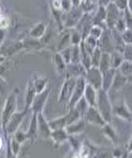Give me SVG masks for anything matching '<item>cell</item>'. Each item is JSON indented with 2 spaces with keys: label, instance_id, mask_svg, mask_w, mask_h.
<instances>
[{
  "label": "cell",
  "instance_id": "cell-1",
  "mask_svg": "<svg viewBox=\"0 0 132 158\" xmlns=\"http://www.w3.org/2000/svg\"><path fill=\"white\" fill-rule=\"evenodd\" d=\"M96 109L99 111L101 116L103 117L106 122H111L112 119V103L110 98L109 96V92L104 91L103 89L97 90V98H96Z\"/></svg>",
  "mask_w": 132,
  "mask_h": 158
},
{
  "label": "cell",
  "instance_id": "cell-2",
  "mask_svg": "<svg viewBox=\"0 0 132 158\" xmlns=\"http://www.w3.org/2000/svg\"><path fill=\"white\" fill-rule=\"evenodd\" d=\"M18 95H19V89L16 87L7 96V98L5 99V103H4V106L1 111V119H2V127L3 128L5 127L9 118L11 117V114L15 111H17Z\"/></svg>",
  "mask_w": 132,
  "mask_h": 158
},
{
  "label": "cell",
  "instance_id": "cell-3",
  "mask_svg": "<svg viewBox=\"0 0 132 158\" xmlns=\"http://www.w3.org/2000/svg\"><path fill=\"white\" fill-rule=\"evenodd\" d=\"M28 111L29 110H27V109H24L23 111H15L11 114V117L9 118L8 122L6 123L5 127L3 128V131L6 135H11L17 129L20 128V126H21L24 118L27 114Z\"/></svg>",
  "mask_w": 132,
  "mask_h": 158
},
{
  "label": "cell",
  "instance_id": "cell-4",
  "mask_svg": "<svg viewBox=\"0 0 132 158\" xmlns=\"http://www.w3.org/2000/svg\"><path fill=\"white\" fill-rule=\"evenodd\" d=\"M51 93V88L49 86L43 90L42 92L37 93L32 100V103L29 108V111H31V113H41L43 112V109L46 107V104L47 102V99L49 98V95Z\"/></svg>",
  "mask_w": 132,
  "mask_h": 158
},
{
  "label": "cell",
  "instance_id": "cell-5",
  "mask_svg": "<svg viewBox=\"0 0 132 158\" xmlns=\"http://www.w3.org/2000/svg\"><path fill=\"white\" fill-rule=\"evenodd\" d=\"M85 85H86V80H85L84 76H78V77H77L74 90H73V93L71 95V98H69L68 102H67V109L74 107L76 105V103L83 97Z\"/></svg>",
  "mask_w": 132,
  "mask_h": 158
},
{
  "label": "cell",
  "instance_id": "cell-6",
  "mask_svg": "<svg viewBox=\"0 0 132 158\" xmlns=\"http://www.w3.org/2000/svg\"><path fill=\"white\" fill-rule=\"evenodd\" d=\"M84 78L88 84L92 85L96 90L101 89L102 86V72L97 66H91L85 72Z\"/></svg>",
  "mask_w": 132,
  "mask_h": 158
},
{
  "label": "cell",
  "instance_id": "cell-7",
  "mask_svg": "<svg viewBox=\"0 0 132 158\" xmlns=\"http://www.w3.org/2000/svg\"><path fill=\"white\" fill-rule=\"evenodd\" d=\"M106 20L105 27L109 30H112L115 27V24L122 15V10H120L112 1L106 7Z\"/></svg>",
  "mask_w": 132,
  "mask_h": 158
},
{
  "label": "cell",
  "instance_id": "cell-8",
  "mask_svg": "<svg viewBox=\"0 0 132 158\" xmlns=\"http://www.w3.org/2000/svg\"><path fill=\"white\" fill-rule=\"evenodd\" d=\"M76 79L74 77H68L65 79V81H63L62 88H61V92L60 95H58V102L60 103H64V102H68L69 98H71V95L73 93V90H74L75 84H76Z\"/></svg>",
  "mask_w": 132,
  "mask_h": 158
},
{
  "label": "cell",
  "instance_id": "cell-9",
  "mask_svg": "<svg viewBox=\"0 0 132 158\" xmlns=\"http://www.w3.org/2000/svg\"><path fill=\"white\" fill-rule=\"evenodd\" d=\"M83 118L86 121V123L95 125V126L100 127V128L102 126H104V124L106 123L103 117L101 116V114L99 113V111L96 109L95 106H89L88 107L85 114H84Z\"/></svg>",
  "mask_w": 132,
  "mask_h": 158
},
{
  "label": "cell",
  "instance_id": "cell-10",
  "mask_svg": "<svg viewBox=\"0 0 132 158\" xmlns=\"http://www.w3.org/2000/svg\"><path fill=\"white\" fill-rule=\"evenodd\" d=\"M112 114L129 123L132 120V113L126 102H121L115 105H112Z\"/></svg>",
  "mask_w": 132,
  "mask_h": 158
},
{
  "label": "cell",
  "instance_id": "cell-11",
  "mask_svg": "<svg viewBox=\"0 0 132 158\" xmlns=\"http://www.w3.org/2000/svg\"><path fill=\"white\" fill-rule=\"evenodd\" d=\"M25 48L22 42H15V41H9V42H3L2 45L0 46V52L4 55L6 58L14 55L15 53L19 52Z\"/></svg>",
  "mask_w": 132,
  "mask_h": 158
},
{
  "label": "cell",
  "instance_id": "cell-12",
  "mask_svg": "<svg viewBox=\"0 0 132 158\" xmlns=\"http://www.w3.org/2000/svg\"><path fill=\"white\" fill-rule=\"evenodd\" d=\"M37 128H38V136L43 139H49L51 129L48 124V120L46 118L42 112L37 114Z\"/></svg>",
  "mask_w": 132,
  "mask_h": 158
},
{
  "label": "cell",
  "instance_id": "cell-13",
  "mask_svg": "<svg viewBox=\"0 0 132 158\" xmlns=\"http://www.w3.org/2000/svg\"><path fill=\"white\" fill-rule=\"evenodd\" d=\"M98 47L101 48L102 51L105 52H109L110 53L111 51L114 50L113 48V45H112V40H111V34H110V30L107 28L105 27L103 33H102L100 39L98 40Z\"/></svg>",
  "mask_w": 132,
  "mask_h": 158
},
{
  "label": "cell",
  "instance_id": "cell-14",
  "mask_svg": "<svg viewBox=\"0 0 132 158\" xmlns=\"http://www.w3.org/2000/svg\"><path fill=\"white\" fill-rule=\"evenodd\" d=\"M129 81H130L129 78L124 76L123 74H121L119 71L116 69V72H115V75L113 78V81H112V84L110 86V90H111L113 92H118L125 87Z\"/></svg>",
  "mask_w": 132,
  "mask_h": 158
},
{
  "label": "cell",
  "instance_id": "cell-15",
  "mask_svg": "<svg viewBox=\"0 0 132 158\" xmlns=\"http://www.w3.org/2000/svg\"><path fill=\"white\" fill-rule=\"evenodd\" d=\"M85 128H86V121L84 120V118H80L77 121L67 125L65 127V130L69 135H78L83 134Z\"/></svg>",
  "mask_w": 132,
  "mask_h": 158
},
{
  "label": "cell",
  "instance_id": "cell-16",
  "mask_svg": "<svg viewBox=\"0 0 132 158\" xmlns=\"http://www.w3.org/2000/svg\"><path fill=\"white\" fill-rule=\"evenodd\" d=\"M85 72H86V69L80 63L79 64L70 63L66 65V70H65L66 78H68V77L77 78L78 76H84Z\"/></svg>",
  "mask_w": 132,
  "mask_h": 158
},
{
  "label": "cell",
  "instance_id": "cell-17",
  "mask_svg": "<svg viewBox=\"0 0 132 158\" xmlns=\"http://www.w3.org/2000/svg\"><path fill=\"white\" fill-rule=\"evenodd\" d=\"M30 80L32 81V84L34 86V89H35L36 93L42 92L47 87L48 83H49V81L47 78L40 76L37 73H33L32 76L30 77Z\"/></svg>",
  "mask_w": 132,
  "mask_h": 158
},
{
  "label": "cell",
  "instance_id": "cell-18",
  "mask_svg": "<svg viewBox=\"0 0 132 158\" xmlns=\"http://www.w3.org/2000/svg\"><path fill=\"white\" fill-rule=\"evenodd\" d=\"M69 135L67 134L65 128L64 129H58V130H52L50 133L49 139H52L53 142L57 146H60L66 141H68Z\"/></svg>",
  "mask_w": 132,
  "mask_h": 158
},
{
  "label": "cell",
  "instance_id": "cell-19",
  "mask_svg": "<svg viewBox=\"0 0 132 158\" xmlns=\"http://www.w3.org/2000/svg\"><path fill=\"white\" fill-rule=\"evenodd\" d=\"M83 98L89 106H95L96 98H97V90L95 88H94L92 85L88 84L86 82L84 93H83Z\"/></svg>",
  "mask_w": 132,
  "mask_h": 158
},
{
  "label": "cell",
  "instance_id": "cell-20",
  "mask_svg": "<svg viewBox=\"0 0 132 158\" xmlns=\"http://www.w3.org/2000/svg\"><path fill=\"white\" fill-rule=\"evenodd\" d=\"M116 72V69L113 68H110L104 72H102V86L101 89H103L106 92L110 91V88L112 84L113 81V78Z\"/></svg>",
  "mask_w": 132,
  "mask_h": 158
},
{
  "label": "cell",
  "instance_id": "cell-21",
  "mask_svg": "<svg viewBox=\"0 0 132 158\" xmlns=\"http://www.w3.org/2000/svg\"><path fill=\"white\" fill-rule=\"evenodd\" d=\"M46 32V25L43 22H39L35 24L31 30L29 31V36L34 40H40L45 36Z\"/></svg>",
  "mask_w": 132,
  "mask_h": 158
},
{
  "label": "cell",
  "instance_id": "cell-22",
  "mask_svg": "<svg viewBox=\"0 0 132 158\" xmlns=\"http://www.w3.org/2000/svg\"><path fill=\"white\" fill-rule=\"evenodd\" d=\"M27 135V140L34 141L38 138V128H37V114L32 113V116L29 122V127L26 132Z\"/></svg>",
  "mask_w": 132,
  "mask_h": 158
},
{
  "label": "cell",
  "instance_id": "cell-23",
  "mask_svg": "<svg viewBox=\"0 0 132 158\" xmlns=\"http://www.w3.org/2000/svg\"><path fill=\"white\" fill-rule=\"evenodd\" d=\"M36 91L34 89V86L32 84L31 80L29 79L26 84V95H25V109L29 110L30 105L32 103V100L36 95Z\"/></svg>",
  "mask_w": 132,
  "mask_h": 158
},
{
  "label": "cell",
  "instance_id": "cell-24",
  "mask_svg": "<svg viewBox=\"0 0 132 158\" xmlns=\"http://www.w3.org/2000/svg\"><path fill=\"white\" fill-rule=\"evenodd\" d=\"M79 50H80V64L84 66V68L87 70L89 67L92 66L91 63V53L86 49L83 44V40L79 44Z\"/></svg>",
  "mask_w": 132,
  "mask_h": 158
},
{
  "label": "cell",
  "instance_id": "cell-25",
  "mask_svg": "<svg viewBox=\"0 0 132 158\" xmlns=\"http://www.w3.org/2000/svg\"><path fill=\"white\" fill-rule=\"evenodd\" d=\"M101 129H102V133H103V135L107 138H109L110 141H112L113 143H116L117 141H118L119 136H118V135H117L115 129L110 124V122H106L104 124V126L101 127Z\"/></svg>",
  "mask_w": 132,
  "mask_h": 158
},
{
  "label": "cell",
  "instance_id": "cell-26",
  "mask_svg": "<svg viewBox=\"0 0 132 158\" xmlns=\"http://www.w3.org/2000/svg\"><path fill=\"white\" fill-rule=\"evenodd\" d=\"M97 67L100 69L101 72H104V71L111 68L110 67V54L109 52L102 51Z\"/></svg>",
  "mask_w": 132,
  "mask_h": 158
},
{
  "label": "cell",
  "instance_id": "cell-27",
  "mask_svg": "<svg viewBox=\"0 0 132 158\" xmlns=\"http://www.w3.org/2000/svg\"><path fill=\"white\" fill-rule=\"evenodd\" d=\"M106 7L104 6H98L95 16L93 19V25H97L102 27V25L105 24V20H106Z\"/></svg>",
  "mask_w": 132,
  "mask_h": 158
},
{
  "label": "cell",
  "instance_id": "cell-28",
  "mask_svg": "<svg viewBox=\"0 0 132 158\" xmlns=\"http://www.w3.org/2000/svg\"><path fill=\"white\" fill-rule=\"evenodd\" d=\"M54 64H55V68L58 74L62 75L65 73V70H66V64L63 61V59L62 58V56L60 55V53L57 52L54 55Z\"/></svg>",
  "mask_w": 132,
  "mask_h": 158
},
{
  "label": "cell",
  "instance_id": "cell-29",
  "mask_svg": "<svg viewBox=\"0 0 132 158\" xmlns=\"http://www.w3.org/2000/svg\"><path fill=\"white\" fill-rule=\"evenodd\" d=\"M49 127L52 130H58V129H64L66 127V118L65 114L58 118H55L48 121Z\"/></svg>",
  "mask_w": 132,
  "mask_h": 158
},
{
  "label": "cell",
  "instance_id": "cell-30",
  "mask_svg": "<svg viewBox=\"0 0 132 158\" xmlns=\"http://www.w3.org/2000/svg\"><path fill=\"white\" fill-rule=\"evenodd\" d=\"M110 54V67L113 69H117L124 61L123 55L121 52L116 50L111 51Z\"/></svg>",
  "mask_w": 132,
  "mask_h": 158
},
{
  "label": "cell",
  "instance_id": "cell-31",
  "mask_svg": "<svg viewBox=\"0 0 132 158\" xmlns=\"http://www.w3.org/2000/svg\"><path fill=\"white\" fill-rule=\"evenodd\" d=\"M117 70H118L119 72L121 74H123L124 76L131 79V75H132V62L131 61L124 60L122 62V64H120V66L117 68Z\"/></svg>",
  "mask_w": 132,
  "mask_h": 158
},
{
  "label": "cell",
  "instance_id": "cell-32",
  "mask_svg": "<svg viewBox=\"0 0 132 158\" xmlns=\"http://www.w3.org/2000/svg\"><path fill=\"white\" fill-rule=\"evenodd\" d=\"M81 117H80V114H78V112L74 108V107H72V108H68V111L67 113L65 114V118H66V126L73 123V122H75L77 121L78 119H79Z\"/></svg>",
  "mask_w": 132,
  "mask_h": 158
},
{
  "label": "cell",
  "instance_id": "cell-33",
  "mask_svg": "<svg viewBox=\"0 0 132 158\" xmlns=\"http://www.w3.org/2000/svg\"><path fill=\"white\" fill-rule=\"evenodd\" d=\"M8 142H9V145H10V151L12 152L13 157H17L20 153L22 144H20L18 141H16L15 139H14L13 136L8 138Z\"/></svg>",
  "mask_w": 132,
  "mask_h": 158
},
{
  "label": "cell",
  "instance_id": "cell-34",
  "mask_svg": "<svg viewBox=\"0 0 132 158\" xmlns=\"http://www.w3.org/2000/svg\"><path fill=\"white\" fill-rule=\"evenodd\" d=\"M82 35L79 31L73 27V31L70 32V43L71 46H78L82 41Z\"/></svg>",
  "mask_w": 132,
  "mask_h": 158
},
{
  "label": "cell",
  "instance_id": "cell-35",
  "mask_svg": "<svg viewBox=\"0 0 132 158\" xmlns=\"http://www.w3.org/2000/svg\"><path fill=\"white\" fill-rule=\"evenodd\" d=\"M103 31H104V27H100V26H97V25H93L90 27L89 33H88V35L94 37L96 40H99L100 37H101V35H102V33H103Z\"/></svg>",
  "mask_w": 132,
  "mask_h": 158
},
{
  "label": "cell",
  "instance_id": "cell-36",
  "mask_svg": "<svg viewBox=\"0 0 132 158\" xmlns=\"http://www.w3.org/2000/svg\"><path fill=\"white\" fill-rule=\"evenodd\" d=\"M71 63L79 64L80 63V50L78 46H71Z\"/></svg>",
  "mask_w": 132,
  "mask_h": 158
},
{
  "label": "cell",
  "instance_id": "cell-37",
  "mask_svg": "<svg viewBox=\"0 0 132 158\" xmlns=\"http://www.w3.org/2000/svg\"><path fill=\"white\" fill-rule=\"evenodd\" d=\"M88 107H89V105H88V103L86 102V100L84 99L83 97L78 100V102L76 103V105L74 106V108L78 112V114H80L81 118L84 117V114H85V112H86Z\"/></svg>",
  "mask_w": 132,
  "mask_h": 158
},
{
  "label": "cell",
  "instance_id": "cell-38",
  "mask_svg": "<svg viewBox=\"0 0 132 158\" xmlns=\"http://www.w3.org/2000/svg\"><path fill=\"white\" fill-rule=\"evenodd\" d=\"M102 54V50L101 48L97 46L91 53V63H92V66H97L99 60H100V57Z\"/></svg>",
  "mask_w": 132,
  "mask_h": 158
},
{
  "label": "cell",
  "instance_id": "cell-39",
  "mask_svg": "<svg viewBox=\"0 0 132 158\" xmlns=\"http://www.w3.org/2000/svg\"><path fill=\"white\" fill-rule=\"evenodd\" d=\"M12 136H13V138L15 139L16 141H18L20 144H24V143L27 140V135H26V133L25 132V131H23V130H21V129L19 128V129H17V130L14 132L12 135H11Z\"/></svg>",
  "mask_w": 132,
  "mask_h": 158
},
{
  "label": "cell",
  "instance_id": "cell-40",
  "mask_svg": "<svg viewBox=\"0 0 132 158\" xmlns=\"http://www.w3.org/2000/svg\"><path fill=\"white\" fill-rule=\"evenodd\" d=\"M71 46V43H70V32H65L62 39H61V42H60V44H58V51H60L65 48H68Z\"/></svg>",
  "mask_w": 132,
  "mask_h": 158
},
{
  "label": "cell",
  "instance_id": "cell-41",
  "mask_svg": "<svg viewBox=\"0 0 132 158\" xmlns=\"http://www.w3.org/2000/svg\"><path fill=\"white\" fill-rule=\"evenodd\" d=\"M121 33V37L124 41V43L126 45H129L132 44V31H131V28L126 27L125 31H123Z\"/></svg>",
  "mask_w": 132,
  "mask_h": 158
},
{
  "label": "cell",
  "instance_id": "cell-42",
  "mask_svg": "<svg viewBox=\"0 0 132 158\" xmlns=\"http://www.w3.org/2000/svg\"><path fill=\"white\" fill-rule=\"evenodd\" d=\"M60 53V55L62 56V58L63 59V61L65 62L66 64L71 63V46L68 48H65L60 51H58Z\"/></svg>",
  "mask_w": 132,
  "mask_h": 158
},
{
  "label": "cell",
  "instance_id": "cell-43",
  "mask_svg": "<svg viewBox=\"0 0 132 158\" xmlns=\"http://www.w3.org/2000/svg\"><path fill=\"white\" fill-rule=\"evenodd\" d=\"M131 49H132V44L125 46V48L122 51V55H123L124 60L132 62V50Z\"/></svg>",
  "mask_w": 132,
  "mask_h": 158
},
{
  "label": "cell",
  "instance_id": "cell-44",
  "mask_svg": "<svg viewBox=\"0 0 132 158\" xmlns=\"http://www.w3.org/2000/svg\"><path fill=\"white\" fill-rule=\"evenodd\" d=\"M120 10H124L130 5V0H114L112 1Z\"/></svg>",
  "mask_w": 132,
  "mask_h": 158
},
{
  "label": "cell",
  "instance_id": "cell-45",
  "mask_svg": "<svg viewBox=\"0 0 132 158\" xmlns=\"http://www.w3.org/2000/svg\"><path fill=\"white\" fill-rule=\"evenodd\" d=\"M8 90V82L3 78V76L0 75V96L4 97Z\"/></svg>",
  "mask_w": 132,
  "mask_h": 158
},
{
  "label": "cell",
  "instance_id": "cell-46",
  "mask_svg": "<svg viewBox=\"0 0 132 158\" xmlns=\"http://www.w3.org/2000/svg\"><path fill=\"white\" fill-rule=\"evenodd\" d=\"M62 0H51L52 9L58 10H62Z\"/></svg>",
  "mask_w": 132,
  "mask_h": 158
},
{
  "label": "cell",
  "instance_id": "cell-47",
  "mask_svg": "<svg viewBox=\"0 0 132 158\" xmlns=\"http://www.w3.org/2000/svg\"><path fill=\"white\" fill-rule=\"evenodd\" d=\"M112 156L113 157H123L124 153L120 148H115L112 152Z\"/></svg>",
  "mask_w": 132,
  "mask_h": 158
},
{
  "label": "cell",
  "instance_id": "cell-48",
  "mask_svg": "<svg viewBox=\"0 0 132 158\" xmlns=\"http://www.w3.org/2000/svg\"><path fill=\"white\" fill-rule=\"evenodd\" d=\"M72 8H78L81 5V0H70Z\"/></svg>",
  "mask_w": 132,
  "mask_h": 158
},
{
  "label": "cell",
  "instance_id": "cell-49",
  "mask_svg": "<svg viewBox=\"0 0 132 158\" xmlns=\"http://www.w3.org/2000/svg\"><path fill=\"white\" fill-rule=\"evenodd\" d=\"M110 2H111V0H97L98 6H104V7H107Z\"/></svg>",
  "mask_w": 132,
  "mask_h": 158
},
{
  "label": "cell",
  "instance_id": "cell-50",
  "mask_svg": "<svg viewBox=\"0 0 132 158\" xmlns=\"http://www.w3.org/2000/svg\"><path fill=\"white\" fill-rule=\"evenodd\" d=\"M5 39V30L4 28H0V46L2 45Z\"/></svg>",
  "mask_w": 132,
  "mask_h": 158
},
{
  "label": "cell",
  "instance_id": "cell-51",
  "mask_svg": "<svg viewBox=\"0 0 132 158\" xmlns=\"http://www.w3.org/2000/svg\"><path fill=\"white\" fill-rule=\"evenodd\" d=\"M4 146H5V142H4V139L3 137L0 135V152H1L3 149H4Z\"/></svg>",
  "mask_w": 132,
  "mask_h": 158
},
{
  "label": "cell",
  "instance_id": "cell-52",
  "mask_svg": "<svg viewBox=\"0 0 132 158\" xmlns=\"http://www.w3.org/2000/svg\"><path fill=\"white\" fill-rule=\"evenodd\" d=\"M6 57L4 55H2V53L0 52V64H2L3 62H6Z\"/></svg>",
  "mask_w": 132,
  "mask_h": 158
},
{
  "label": "cell",
  "instance_id": "cell-53",
  "mask_svg": "<svg viewBox=\"0 0 132 158\" xmlns=\"http://www.w3.org/2000/svg\"><path fill=\"white\" fill-rule=\"evenodd\" d=\"M2 127V119H1V112H0V130H1Z\"/></svg>",
  "mask_w": 132,
  "mask_h": 158
}]
</instances>
